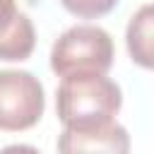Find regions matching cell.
<instances>
[{
	"label": "cell",
	"mask_w": 154,
	"mask_h": 154,
	"mask_svg": "<svg viewBox=\"0 0 154 154\" xmlns=\"http://www.w3.org/2000/svg\"><path fill=\"white\" fill-rule=\"evenodd\" d=\"M152 24H154V10L152 5H142L130 24H128V51L132 55V60L142 67H152L154 65V48H152Z\"/></svg>",
	"instance_id": "cell-6"
},
{
	"label": "cell",
	"mask_w": 154,
	"mask_h": 154,
	"mask_svg": "<svg viewBox=\"0 0 154 154\" xmlns=\"http://www.w3.org/2000/svg\"><path fill=\"white\" fill-rule=\"evenodd\" d=\"M60 152H108L125 154L130 152V137L123 125L116 120L94 125V128H65L58 140Z\"/></svg>",
	"instance_id": "cell-4"
},
{
	"label": "cell",
	"mask_w": 154,
	"mask_h": 154,
	"mask_svg": "<svg viewBox=\"0 0 154 154\" xmlns=\"http://www.w3.org/2000/svg\"><path fill=\"white\" fill-rule=\"evenodd\" d=\"M34 43L31 19L17 10L14 0H0V60H26Z\"/></svg>",
	"instance_id": "cell-5"
},
{
	"label": "cell",
	"mask_w": 154,
	"mask_h": 154,
	"mask_svg": "<svg viewBox=\"0 0 154 154\" xmlns=\"http://www.w3.org/2000/svg\"><path fill=\"white\" fill-rule=\"evenodd\" d=\"M63 7L77 17H84V19H94V17H101L106 12H111L116 7L118 0H60Z\"/></svg>",
	"instance_id": "cell-7"
},
{
	"label": "cell",
	"mask_w": 154,
	"mask_h": 154,
	"mask_svg": "<svg viewBox=\"0 0 154 154\" xmlns=\"http://www.w3.org/2000/svg\"><path fill=\"white\" fill-rule=\"evenodd\" d=\"M113 65V38L94 24L70 26L58 36L51 48V67L55 75L67 77L77 72L106 75Z\"/></svg>",
	"instance_id": "cell-2"
},
{
	"label": "cell",
	"mask_w": 154,
	"mask_h": 154,
	"mask_svg": "<svg viewBox=\"0 0 154 154\" xmlns=\"http://www.w3.org/2000/svg\"><path fill=\"white\" fill-rule=\"evenodd\" d=\"M46 108L41 82L26 70H0V130L34 128Z\"/></svg>",
	"instance_id": "cell-3"
},
{
	"label": "cell",
	"mask_w": 154,
	"mask_h": 154,
	"mask_svg": "<svg viewBox=\"0 0 154 154\" xmlns=\"http://www.w3.org/2000/svg\"><path fill=\"white\" fill-rule=\"evenodd\" d=\"M120 87L101 72L63 77L55 94V111L65 128H94L113 120L120 111Z\"/></svg>",
	"instance_id": "cell-1"
}]
</instances>
